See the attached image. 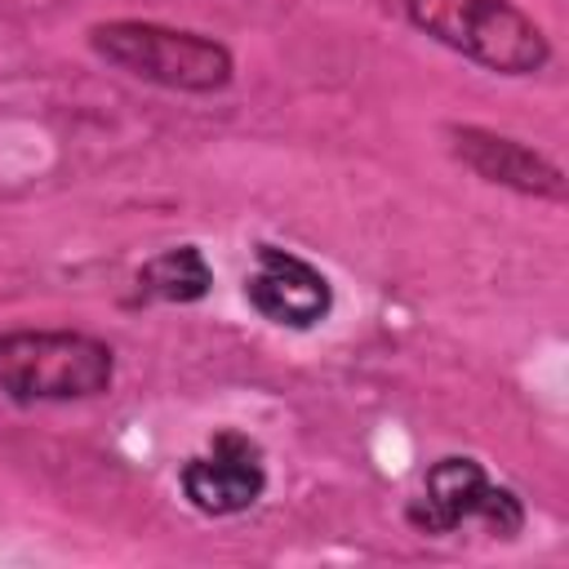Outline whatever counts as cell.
I'll return each mask as SVG.
<instances>
[{"label":"cell","instance_id":"obj_1","mask_svg":"<svg viewBox=\"0 0 569 569\" xmlns=\"http://www.w3.org/2000/svg\"><path fill=\"white\" fill-rule=\"evenodd\" d=\"M89 49L147 84L178 89V93H218L236 76V58L222 40L164 27V22H138V18H116L89 27Z\"/></svg>","mask_w":569,"mask_h":569},{"label":"cell","instance_id":"obj_2","mask_svg":"<svg viewBox=\"0 0 569 569\" xmlns=\"http://www.w3.org/2000/svg\"><path fill=\"white\" fill-rule=\"evenodd\" d=\"M405 18L436 44L498 76H533L551 62L547 31L511 0H400Z\"/></svg>","mask_w":569,"mask_h":569},{"label":"cell","instance_id":"obj_3","mask_svg":"<svg viewBox=\"0 0 569 569\" xmlns=\"http://www.w3.org/2000/svg\"><path fill=\"white\" fill-rule=\"evenodd\" d=\"M116 378V351L76 329L0 333V396L18 405H67L102 396Z\"/></svg>","mask_w":569,"mask_h":569},{"label":"cell","instance_id":"obj_4","mask_svg":"<svg viewBox=\"0 0 569 569\" xmlns=\"http://www.w3.org/2000/svg\"><path fill=\"white\" fill-rule=\"evenodd\" d=\"M409 520L422 533H453L462 525H485L498 538H516L525 529V507L511 489L493 485L476 458H440L422 480V498L409 507Z\"/></svg>","mask_w":569,"mask_h":569},{"label":"cell","instance_id":"obj_5","mask_svg":"<svg viewBox=\"0 0 569 569\" xmlns=\"http://www.w3.org/2000/svg\"><path fill=\"white\" fill-rule=\"evenodd\" d=\"M182 493L187 502L200 511V516H240L249 511L262 489H267V467H262V449L236 431V427H222L213 431L209 449L196 453L187 467H182Z\"/></svg>","mask_w":569,"mask_h":569},{"label":"cell","instance_id":"obj_6","mask_svg":"<svg viewBox=\"0 0 569 569\" xmlns=\"http://www.w3.org/2000/svg\"><path fill=\"white\" fill-rule=\"evenodd\" d=\"M244 298L262 320L284 329H311L333 307L329 280L307 258L276 244H258V267L244 280Z\"/></svg>","mask_w":569,"mask_h":569},{"label":"cell","instance_id":"obj_7","mask_svg":"<svg viewBox=\"0 0 569 569\" xmlns=\"http://www.w3.org/2000/svg\"><path fill=\"white\" fill-rule=\"evenodd\" d=\"M449 142H453V156L485 182L511 187V191L538 196V200H565V169L556 160H547L542 151H533L529 142L480 129V124H453Z\"/></svg>","mask_w":569,"mask_h":569},{"label":"cell","instance_id":"obj_8","mask_svg":"<svg viewBox=\"0 0 569 569\" xmlns=\"http://www.w3.org/2000/svg\"><path fill=\"white\" fill-rule=\"evenodd\" d=\"M213 284V271L204 262V253L196 244H178L164 249L156 258H147L138 267V293L142 298H160V302H196L204 298Z\"/></svg>","mask_w":569,"mask_h":569}]
</instances>
